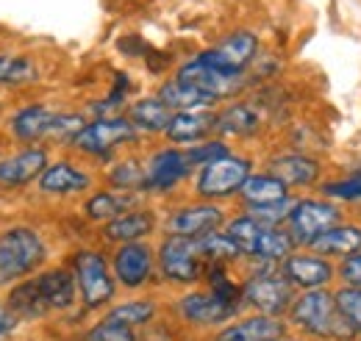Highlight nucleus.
<instances>
[{"instance_id":"412c9836","label":"nucleus","mask_w":361,"mask_h":341,"mask_svg":"<svg viewBox=\"0 0 361 341\" xmlns=\"http://www.w3.org/2000/svg\"><path fill=\"white\" fill-rule=\"evenodd\" d=\"M264 111L250 100H228L217 111V136L220 139H253L264 128Z\"/></svg>"},{"instance_id":"7ed1b4c3","label":"nucleus","mask_w":361,"mask_h":341,"mask_svg":"<svg viewBox=\"0 0 361 341\" xmlns=\"http://www.w3.org/2000/svg\"><path fill=\"white\" fill-rule=\"evenodd\" d=\"M226 233L239 244L245 261H262V264H283L298 247L286 228L264 225L253 213L239 211L226 222Z\"/></svg>"},{"instance_id":"393cba45","label":"nucleus","mask_w":361,"mask_h":341,"mask_svg":"<svg viewBox=\"0 0 361 341\" xmlns=\"http://www.w3.org/2000/svg\"><path fill=\"white\" fill-rule=\"evenodd\" d=\"M156 230H159V216L153 209L142 206V209H134V211L106 222L103 225V239L109 244L120 247V244H131V242H147Z\"/></svg>"},{"instance_id":"e433bc0d","label":"nucleus","mask_w":361,"mask_h":341,"mask_svg":"<svg viewBox=\"0 0 361 341\" xmlns=\"http://www.w3.org/2000/svg\"><path fill=\"white\" fill-rule=\"evenodd\" d=\"M183 150L189 156V164L197 172L200 167H206V164H212V161L228 156L231 153V144H228L226 139H220V136H212V139H206L200 144H192V147H183Z\"/></svg>"},{"instance_id":"ddd939ff","label":"nucleus","mask_w":361,"mask_h":341,"mask_svg":"<svg viewBox=\"0 0 361 341\" xmlns=\"http://www.w3.org/2000/svg\"><path fill=\"white\" fill-rule=\"evenodd\" d=\"M142 164H145V194H156V197L173 194L178 186H183L195 175V167L189 164L186 150L176 147V144L156 147L153 153H147L142 159Z\"/></svg>"},{"instance_id":"cd10ccee","label":"nucleus","mask_w":361,"mask_h":341,"mask_svg":"<svg viewBox=\"0 0 361 341\" xmlns=\"http://www.w3.org/2000/svg\"><path fill=\"white\" fill-rule=\"evenodd\" d=\"M317 194L342 206L348 213H353L356 209H361V167L353 164L350 170L328 172L322 183L317 186Z\"/></svg>"},{"instance_id":"4468645a","label":"nucleus","mask_w":361,"mask_h":341,"mask_svg":"<svg viewBox=\"0 0 361 341\" xmlns=\"http://www.w3.org/2000/svg\"><path fill=\"white\" fill-rule=\"evenodd\" d=\"M111 272L120 289L126 292H142L159 278L156 264V247L150 242H131L120 244L111 253Z\"/></svg>"},{"instance_id":"f3484780","label":"nucleus","mask_w":361,"mask_h":341,"mask_svg":"<svg viewBox=\"0 0 361 341\" xmlns=\"http://www.w3.org/2000/svg\"><path fill=\"white\" fill-rule=\"evenodd\" d=\"M281 275L292 283V289L317 292V289H334L336 286V261L317 256L312 250H295L281 264Z\"/></svg>"},{"instance_id":"20e7f679","label":"nucleus","mask_w":361,"mask_h":341,"mask_svg":"<svg viewBox=\"0 0 361 341\" xmlns=\"http://www.w3.org/2000/svg\"><path fill=\"white\" fill-rule=\"evenodd\" d=\"M298 292L292 283L281 275V264H262V261H247V272L242 278V299L245 311L267 314L286 319Z\"/></svg>"},{"instance_id":"4c0bfd02","label":"nucleus","mask_w":361,"mask_h":341,"mask_svg":"<svg viewBox=\"0 0 361 341\" xmlns=\"http://www.w3.org/2000/svg\"><path fill=\"white\" fill-rule=\"evenodd\" d=\"M334 294H336L342 316L350 322V328L359 333V339H361V289L336 283V286H334Z\"/></svg>"},{"instance_id":"72a5a7b5","label":"nucleus","mask_w":361,"mask_h":341,"mask_svg":"<svg viewBox=\"0 0 361 341\" xmlns=\"http://www.w3.org/2000/svg\"><path fill=\"white\" fill-rule=\"evenodd\" d=\"M197 242H200V250H203V256H206L209 264H228V266H233V264L245 261L239 244L228 236L226 230H214V233H209V236H203Z\"/></svg>"},{"instance_id":"2f4dec72","label":"nucleus","mask_w":361,"mask_h":341,"mask_svg":"<svg viewBox=\"0 0 361 341\" xmlns=\"http://www.w3.org/2000/svg\"><path fill=\"white\" fill-rule=\"evenodd\" d=\"M156 94H159V97H161L173 111H203V108H214V106H217L212 97L200 94L197 89L180 84L176 75H173V78H167L164 84L159 86V92H156Z\"/></svg>"},{"instance_id":"ea45409f","label":"nucleus","mask_w":361,"mask_h":341,"mask_svg":"<svg viewBox=\"0 0 361 341\" xmlns=\"http://www.w3.org/2000/svg\"><path fill=\"white\" fill-rule=\"evenodd\" d=\"M14 325H17V316L8 308L0 305V336H6L8 330H14Z\"/></svg>"},{"instance_id":"473e14b6","label":"nucleus","mask_w":361,"mask_h":341,"mask_svg":"<svg viewBox=\"0 0 361 341\" xmlns=\"http://www.w3.org/2000/svg\"><path fill=\"white\" fill-rule=\"evenodd\" d=\"M106 183L109 189H120V192H142L145 194V164L126 156V159H114L106 170Z\"/></svg>"},{"instance_id":"4be33fe9","label":"nucleus","mask_w":361,"mask_h":341,"mask_svg":"<svg viewBox=\"0 0 361 341\" xmlns=\"http://www.w3.org/2000/svg\"><path fill=\"white\" fill-rule=\"evenodd\" d=\"M217 136V111L203 108V111H176L170 128L164 130L167 144L176 147H192L206 139Z\"/></svg>"},{"instance_id":"39448f33","label":"nucleus","mask_w":361,"mask_h":341,"mask_svg":"<svg viewBox=\"0 0 361 341\" xmlns=\"http://www.w3.org/2000/svg\"><path fill=\"white\" fill-rule=\"evenodd\" d=\"M73 275L78 283V299L87 311H109L117 299V280L111 258L97 247H78L73 256Z\"/></svg>"},{"instance_id":"58836bf2","label":"nucleus","mask_w":361,"mask_h":341,"mask_svg":"<svg viewBox=\"0 0 361 341\" xmlns=\"http://www.w3.org/2000/svg\"><path fill=\"white\" fill-rule=\"evenodd\" d=\"M336 283L361 289V250L336 264Z\"/></svg>"},{"instance_id":"6e6552de","label":"nucleus","mask_w":361,"mask_h":341,"mask_svg":"<svg viewBox=\"0 0 361 341\" xmlns=\"http://www.w3.org/2000/svg\"><path fill=\"white\" fill-rule=\"evenodd\" d=\"M47 258L42 236L28 225H14L0 233V289L25 280Z\"/></svg>"},{"instance_id":"1a4fd4ad","label":"nucleus","mask_w":361,"mask_h":341,"mask_svg":"<svg viewBox=\"0 0 361 341\" xmlns=\"http://www.w3.org/2000/svg\"><path fill=\"white\" fill-rule=\"evenodd\" d=\"M348 216V211L325 197H319L317 192H309V194H298L295 197V206L289 211V219H286V233L292 236L295 247L298 250H312L317 239L334 228L336 222H342Z\"/></svg>"},{"instance_id":"9d476101","label":"nucleus","mask_w":361,"mask_h":341,"mask_svg":"<svg viewBox=\"0 0 361 341\" xmlns=\"http://www.w3.org/2000/svg\"><path fill=\"white\" fill-rule=\"evenodd\" d=\"M134 142H139V130L131 125V120L126 114H120V117H94L75 136L73 150L81 153V156L97 159L103 164H111L114 156L123 147H131Z\"/></svg>"},{"instance_id":"bb28decb","label":"nucleus","mask_w":361,"mask_h":341,"mask_svg":"<svg viewBox=\"0 0 361 341\" xmlns=\"http://www.w3.org/2000/svg\"><path fill=\"white\" fill-rule=\"evenodd\" d=\"M147 194L142 192H120V189H100V192H92L84 203V216L90 222H97V225H106L123 213L134 211V209H142Z\"/></svg>"},{"instance_id":"f704fd0d","label":"nucleus","mask_w":361,"mask_h":341,"mask_svg":"<svg viewBox=\"0 0 361 341\" xmlns=\"http://www.w3.org/2000/svg\"><path fill=\"white\" fill-rule=\"evenodd\" d=\"M37 81V64L25 56H0V84L17 86Z\"/></svg>"},{"instance_id":"37998d69","label":"nucleus","mask_w":361,"mask_h":341,"mask_svg":"<svg viewBox=\"0 0 361 341\" xmlns=\"http://www.w3.org/2000/svg\"><path fill=\"white\" fill-rule=\"evenodd\" d=\"M0 339H3V336H0Z\"/></svg>"},{"instance_id":"423d86ee","label":"nucleus","mask_w":361,"mask_h":341,"mask_svg":"<svg viewBox=\"0 0 361 341\" xmlns=\"http://www.w3.org/2000/svg\"><path fill=\"white\" fill-rule=\"evenodd\" d=\"M156 264H159V278L178 289L200 286L209 269L200 242L186 236H161V242L156 244Z\"/></svg>"},{"instance_id":"f257e3e1","label":"nucleus","mask_w":361,"mask_h":341,"mask_svg":"<svg viewBox=\"0 0 361 341\" xmlns=\"http://www.w3.org/2000/svg\"><path fill=\"white\" fill-rule=\"evenodd\" d=\"M75 302H81L78 283L67 266H53L25 278L8 292V311L17 319H42L56 311H70Z\"/></svg>"},{"instance_id":"c9c22d12","label":"nucleus","mask_w":361,"mask_h":341,"mask_svg":"<svg viewBox=\"0 0 361 341\" xmlns=\"http://www.w3.org/2000/svg\"><path fill=\"white\" fill-rule=\"evenodd\" d=\"M81 341H139V330L128 328V325H120L114 319L100 316L92 328L84 330Z\"/></svg>"},{"instance_id":"aec40b11","label":"nucleus","mask_w":361,"mask_h":341,"mask_svg":"<svg viewBox=\"0 0 361 341\" xmlns=\"http://www.w3.org/2000/svg\"><path fill=\"white\" fill-rule=\"evenodd\" d=\"M286 333H289L286 319L247 311V314L236 316L233 322H228L226 328H220L212 336V341H275Z\"/></svg>"},{"instance_id":"2eb2a0df","label":"nucleus","mask_w":361,"mask_h":341,"mask_svg":"<svg viewBox=\"0 0 361 341\" xmlns=\"http://www.w3.org/2000/svg\"><path fill=\"white\" fill-rule=\"evenodd\" d=\"M206 64H212L214 70L228 73V75H247V70L259 61L262 56V42L253 31H231L217 44L206 47L203 53H197Z\"/></svg>"},{"instance_id":"a19ab883","label":"nucleus","mask_w":361,"mask_h":341,"mask_svg":"<svg viewBox=\"0 0 361 341\" xmlns=\"http://www.w3.org/2000/svg\"><path fill=\"white\" fill-rule=\"evenodd\" d=\"M275 341H309V339H303V336H295V333H286V336H281V339H275Z\"/></svg>"},{"instance_id":"c85d7f7f","label":"nucleus","mask_w":361,"mask_h":341,"mask_svg":"<svg viewBox=\"0 0 361 341\" xmlns=\"http://www.w3.org/2000/svg\"><path fill=\"white\" fill-rule=\"evenodd\" d=\"M173 108L159 97V94H147V97H139L134 100L128 108H126V117L131 120V125L139 130V136H156L170 128L173 123Z\"/></svg>"},{"instance_id":"f8f14e48","label":"nucleus","mask_w":361,"mask_h":341,"mask_svg":"<svg viewBox=\"0 0 361 341\" xmlns=\"http://www.w3.org/2000/svg\"><path fill=\"white\" fill-rule=\"evenodd\" d=\"M264 170L275 175L292 194H309L317 192V186L322 183V178L328 175V167L322 161V156L314 153H303V150H278L264 161Z\"/></svg>"},{"instance_id":"9b49d317","label":"nucleus","mask_w":361,"mask_h":341,"mask_svg":"<svg viewBox=\"0 0 361 341\" xmlns=\"http://www.w3.org/2000/svg\"><path fill=\"white\" fill-rule=\"evenodd\" d=\"M173 311L186 328H195V330H220L226 328L228 322H233L236 316L245 314L242 305L236 302H228L220 294H214L212 289H186L176 302H173Z\"/></svg>"},{"instance_id":"0eeeda50","label":"nucleus","mask_w":361,"mask_h":341,"mask_svg":"<svg viewBox=\"0 0 361 341\" xmlns=\"http://www.w3.org/2000/svg\"><path fill=\"white\" fill-rule=\"evenodd\" d=\"M253 172H256L253 156L231 150L228 156L195 172V180H192L195 197L197 200H209V203H223V200H231V197H239L242 186L247 183V178Z\"/></svg>"},{"instance_id":"dca6fc26","label":"nucleus","mask_w":361,"mask_h":341,"mask_svg":"<svg viewBox=\"0 0 361 341\" xmlns=\"http://www.w3.org/2000/svg\"><path fill=\"white\" fill-rule=\"evenodd\" d=\"M228 222V213L220 203L195 200L183 203L167 213L164 219V236H186V239H203L214 230H223Z\"/></svg>"},{"instance_id":"c756f323","label":"nucleus","mask_w":361,"mask_h":341,"mask_svg":"<svg viewBox=\"0 0 361 341\" xmlns=\"http://www.w3.org/2000/svg\"><path fill=\"white\" fill-rule=\"evenodd\" d=\"M286 197H292V192H289V189H286L275 175H270L267 170L253 172V175L247 178V183L242 186V192H239V203H242V209L272 206V203H281V200H286Z\"/></svg>"},{"instance_id":"5701e85b","label":"nucleus","mask_w":361,"mask_h":341,"mask_svg":"<svg viewBox=\"0 0 361 341\" xmlns=\"http://www.w3.org/2000/svg\"><path fill=\"white\" fill-rule=\"evenodd\" d=\"M59 120H61V111L50 108L45 103H34V106L20 108L11 117V133L20 142H28L34 147L37 142H53L56 139Z\"/></svg>"},{"instance_id":"b1692460","label":"nucleus","mask_w":361,"mask_h":341,"mask_svg":"<svg viewBox=\"0 0 361 341\" xmlns=\"http://www.w3.org/2000/svg\"><path fill=\"white\" fill-rule=\"evenodd\" d=\"M50 159H47V150L34 144V147H25L8 159L0 161V189H23L34 180H39V175L47 170Z\"/></svg>"},{"instance_id":"7c9ffc66","label":"nucleus","mask_w":361,"mask_h":341,"mask_svg":"<svg viewBox=\"0 0 361 341\" xmlns=\"http://www.w3.org/2000/svg\"><path fill=\"white\" fill-rule=\"evenodd\" d=\"M103 316L114 319L120 325H128L134 330H142V328H150L159 319V302L153 297L123 299V302H114L109 311H103Z\"/></svg>"},{"instance_id":"6ab92c4d","label":"nucleus","mask_w":361,"mask_h":341,"mask_svg":"<svg viewBox=\"0 0 361 341\" xmlns=\"http://www.w3.org/2000/svg\"><path fill=\"white\" fill-rule=\"evenodd\" d=\"M37 186L42 194H50V197H73V194L92 192L94 175L70 159H59V161L47 164V170L37 180Z\"/></svg>"},{"instance_id":"79ce46f5","label":"nucleus","mask_w":361,"mask_h":341,"mask_svg":"<svg viewBox=\"0 0 361 341\" xmlns=\"http://www.w3.org/2000/svg\"><path fill=\"white\" fill-rule=\"evenodd\" d=\"M359 167H361V161H359Z\"/></svg>"},{"instance_id":"a878e982","label":"nucleus","mask_w":361,"mask_h":341,"mask_svg":"<svg viewBox=\"0 0 361 341\" xmlns=\"http://www.w3.org/2000/svg\"><path fill=\"white\" fill-rule=\"evenodd\" d=\"M361 250V216L348 213L342 222H336L334 228H328L314 244H312V253L317 256H325L331 261H342V258L353 256Z\"/></svg>"},{"instance_id":"a211bd4d","label":"nucleus","mask_w":361,"mask_h":341,"mask_svg":"<svg viewBox=\"0 0 361 341\" xmlns=\"http://www.w3.org/2000/svg\"><path fill=\"white\" fill-rule=\"evenodd\" d=\"M176 78H178L180 84L197 89L200 94L212 97L214 103H226L231 97H236V94L245 89V84H247L245 75L220 73V70H214L212 64H206L200 56H195V58H189L186 64H180Z\"/></svg>"},{"instance_id":"f03ea898","label":"nucleus","mask_w":361,"mask_h":341,"mask_svg":"<svg viewBox=\"0 0 361 341\" xmlns=\"http://www.w3.org/2000/svg\"><path fill=\"white\" fill-rule=\"evenodd\" d=\"M289 333L309 341H361L350 322L342 316L334 289L300 292L289 314H286Z\"/></svg>"}]
</instances>
